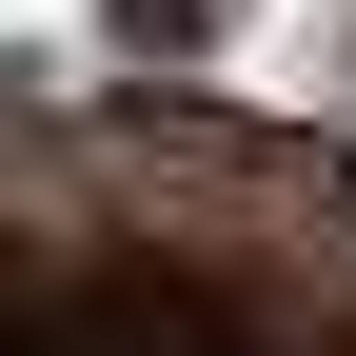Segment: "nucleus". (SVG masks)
I'll use <instances>...</instances> for the list:
<instances>
[{"label":"nucleus","instance_id":"nucleus-1","mask_svg":"<svg viewBox=\"0 0 356 356\" xmlns=\"http://www.w3.org/2000/svg\"><path fill=\"white\" fill-rule=\"evenodd\" d=\"M119 20H139V40H218V0H119Z\"/></svg>","mask_w":356,"mask_h":356}]
</instances>
